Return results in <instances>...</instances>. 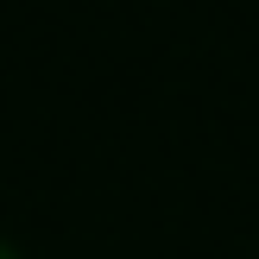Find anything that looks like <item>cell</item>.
Returning a JSON list of instances; mask_svg holds the SVG:
<instances>
[{"label":"cell","instance_id":"obj_1","mask_svg":"<svg viewBox=\"0 0 259 259\" xmlns=\"http://www.w3.org/2000/svg\"><path fill=\"white\" fill-rule=\"evenodd\" d=\"M0 259H7V247H0Z\"/></svg>","mask_w":259,"mask_h":259}]
</instances>
